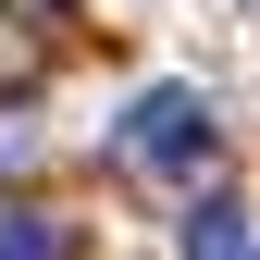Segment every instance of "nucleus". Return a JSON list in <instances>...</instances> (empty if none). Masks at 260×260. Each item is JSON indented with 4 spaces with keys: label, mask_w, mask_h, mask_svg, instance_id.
I'll return each mask as SVG.
<instances>
[{
    "label": "nucleus",
    "mask_w": 260,
    "mask_h": 260,
    "mask_svg": "<svg viewBox=\"0 0 260 260\" xmlns=\"http://www.w3.org/2000/svg\"><path fill=\"white\" fill-rule=\"evenodd\" d=\"M223 149V124L199 87H149L137 112H124V161H149V174H199V161Z\"/></svg>",
    "instance_id": "f257e3e1"
},
{
    "label": "nucleus",
    "mask_w": 260,
    "mask_h": 260,
    "mask_svg": "<svg viewBox=\"0 0 260 260\" xmlns=\"http://www.w3.org/2000/svg\"><path fill=\"white\" fill-rule=\"evenodd\" d=\"M236 248H260L236 199H199V211H186V260H236Z\"/></svg>",
    "instance_id": "f03ea898"
},
{
    "label": "nucleus",
    "mask_w": 260,
    "mask_h": 260,
    "mask_svg": "<svg viewBox=\"0 0 260 260\" xmlns=\"http://www.w3.org/2000/svg\"><path fill=\"white\" fill-rule=\"evenodd\" d=\"M0 260H62V223L50 211H0Z\"/></svg>",
    "instance_id": "7ed1b4c3"
},
{
    "label": "nucleus",
    "mask_w": 260,
    "mask_h": 260,
    "mask_svg": "<svg viewBox=\"0 0 260 260\" xmlns=\"http://www.w3.org/2000/svg\"><path fill=\"white\" fill-rule=\"evenodd\" d=\"M236 260H260V248H236Z\"/></svg>",
    "instance_id": "20e7f679"
}]
</instances>
